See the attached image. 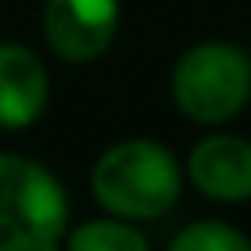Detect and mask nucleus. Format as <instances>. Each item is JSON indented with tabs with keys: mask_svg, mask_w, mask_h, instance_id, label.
Masks as SVG:
<instances>
[{
	"mask_svg": "<svg viewBox=\"0 0 251 251\" xmlns=\"http://www.w3.org/2000/svg\"><path fill=\"white\" fill-rule=\"evenodd\" d=\"M182 176L158 141L134 138L107 148L93 165V196L103 210L127 220H155L176 206Z\"/></svg>",
	"mask_w": 251,
	"mask_h": 251,
	"instance_id": "obj_1",
	"label": "nucleus"
},
{
	"mask_svg": "<svg viewBox=\"0 0 251 251\" xmlns=\"http://www.w3.org/2000/svg\"><path fill=\"white\" fill-rule=\"evenodd\" d=\"M66 224L62 186L31 158L0 155V251H55Z\"/></svg>",
	"mask_w": 251,
	"mask_h": 251,
	"instance_id": "obj_2",
	"label": "nucleus"
},
{
	"mask_svg": "<svg viewBox=\"0 0 251 251\" xmlns=\"http://www.w3.org/2000/svg\"><path fill=\"white\" fill-rule=\"evenodd\" d=\"M172 97L189 121L220 124L251 97V59L234 45H196L172 73Z\"/></svg>",
	"mask_w": 251,
	"mask_h": 251,
	"instance_id": "obj_3",
	"label": "nucleus"
},
{
	"mask_svg": "<svg viewBox=\"0 0 251 251\" xmlns=\"http://www.w3.org/2000/svg\"><path fill=\"white\" fill-rule=\"evenodd\" d=\"M117 31V0H49L45 38L66 62H90L103 55Z\"/></svg>",
	"mask_w": 251,
	"mask_h": 251,
	"instance_id": "obj_4",
	"label": "nucleus"
},
{
	"mask_svg": "<svg viewBox=\"0 0 251 251\" xmlns=\"http://www.w3.org/2000/svg\"><path fill=\"white\" fill-rule=\"evenodd\" d=\"M193 186L224 203H237L251 196V141L234 134L203 138L189 155Z\"/></svg>",
	"mask_w": 251,
	"mask_h": 251,
	"instance_id": "obj_5",
	"label": "nucleus"
},
{
	"mask_svg": "<svg viewBox=\"0 0 251 251\" xmlns=\"http://www.w3.org/2000/svg\"><path fill=\"white\" fill-rule=\"evenodd\" d=\"M49 103V73L25 45H0V127H28Z\"/></svg>",
	"mask_w": 251,
	"mask_h": 251,
	"instance_id": "obj_6",
	"label": "nucleus"
},
{
	"mask_svg": "<svg viewBox=\"0 0 251 251\" xmlns=\"http://www.w3.org/2000/svg\"><path fill=\"white\" fill-rule=\"evenodd\" d=\"M69 251H148V241L124 220H90L69 234Z\"/></svg>",
	"mask_w": 251,
	"mask_h": 251,
	"instance_id": "obj_7",
	"label": "nucleus"
},
{
	"mask_svg": "<svg viewBox=\"0 0 251 251\" xmlns=\"http://www.w3.org/2000/svg\"><path fill=\"white\" fill-rule=\"evenodd\" d=\"M169 251H251V241L241 230H234L230 224L203 220V224L186 227L169 244Z\"/></svg>",
	"mask_w": 251,
	"mask_h": 251,
	"instance_id": "obj_8",
	"label": "nucleus"
}]
</instances>
